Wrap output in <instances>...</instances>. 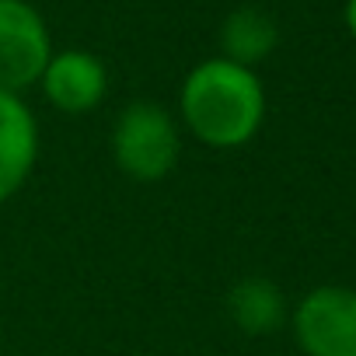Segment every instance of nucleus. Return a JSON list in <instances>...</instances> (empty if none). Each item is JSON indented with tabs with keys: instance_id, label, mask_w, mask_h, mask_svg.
<instances>
[{
	"instance_id": "0eeeda50",
	"label": "nucleus",
	"mask_w": 356,
	"mask_h": 356,
	"mask_svg": "<svg viewBox=\"0 0 356 356\" xmlns=\"http://www.w3.org/2000/svg\"><path fill=\"white\" fill-rule=\"evenodd\" d=\"M227 314L245 335H273L290 321L286 293L269 276H245L227 290Z\"/></svg>"
},
{
	"instance_id": "39448f33",
	"label": "nucleus",
	"mask_w": 356,
	"mask_h": 356,
	"mask_svg": "<svg viewBox=\"0 0 356 356\" xmlns=\"http://www.w3.org/2000/svg\"><path fill=\"white\" fill-rule=\"evenodd\" d=\"M39 88L56 112L88 115L108 95V67L88 49H60L49 56Z\"/></svg>"
},
{
	"instance_id": "1a4fd4ad",
	"label": "nucleus",
	"mask_w": 356,
	"mask_h": 356,
	"mask_svg": "<svg viewBox=\"0 0 356 356\" xmlns=\"http://www.w3.org/2000/svg\"><path fill=\"white\" fill-rule=\"evenodd\" d=\"M342 18H346V29H349V35L356 39V0H346V11H342Z\"/></svg>"
},
{
	"instance_id": "423d86ee",
	"label": "nucleus",
	"mask_w": 356,
	"mask_h": 356,
	"mask_svg": "<svg viewBox=\"0 0 356 356\" xmlns=\"http://www.w3.org/2000/svg\"><path fill=\"white\" fill-rule=\"evenodd\" d=\"M39 161V122L22 95L0 91V207L15 200Z\"/></svg>"
},
{
	"instance_id": "20e7f679",
	"label": "nucleus",
	"mask_w": 356,
	"mask_h": 356,
	"mask_svg": "<svg viewBox=\"0 0 356 356\" xmlns=\"http://www.w3.org/2000/svg\"><path fill=\"white\" fill-rule=\"evenodd\" d=\"M53 56L46 18L29 0H0V91H29Z\"/></svg>"
},
{
	"instance_id": "f03ea898",
	"label": "nucleus",
	"mask_w": 356,
	"mask_h": 356,
	"mask_svg": "<svg viewBox=\"0 0 356 356\" xmlns=\"http://www.w3.org/2000/svg\"><path fill=\"white\" fill-rule=\"evenodd\" d=\"M112 157L133 182H161L182 157V122L161 102H129L112 122Z\"/></svg>"
},
{
	"instance_id": "f257e3e1",
	"label": "nucleus",
	"mask_w": 356,
	"mask_h": 356,
	"mask_svg": "<svg viewBox=\"0 0 356 356\" xmlns=\"http://www.w3.org/2000/svg\"><path fill=\"white\" fill-rule=\"evenodd\" d=\"M266 119V88L252 67L210 56L178 88V122L203 147L238 150L255 140Z\"/></svg>"
},
{
	"instance_id": "6e6552de",
	"label": "nucleus",
	"mask_w": 356,
	"mask_h": 356,
	"mask_svg": "<svg viewBox=\"0 0 356 356\" xmlns=\"http://www.w3.org/2000/svg\"><path fill=\"white\" fill-rule=\"evenodd\" d=\"M280 46V29L276 18L255 4L234 8L224 22H220V56L241 67H252L269 60L273 49Z\"/></svg>"
},
{
	"instance_id": "7ed1b4c3",
	"label": "nucleus",
	"mask_w": 356,
	"mask_h": 356,
	"mask_svg": "<svg viewBox=\"0 0 356 356\" xmlns=\"http://www.w3.org/2000/svg\"><path fill=\"white\" fill-rule=\"evenodd\" d=\"M290 332L304 356H356V290L325 283L290 311Z\"/></svg>"
}]
</instances>
